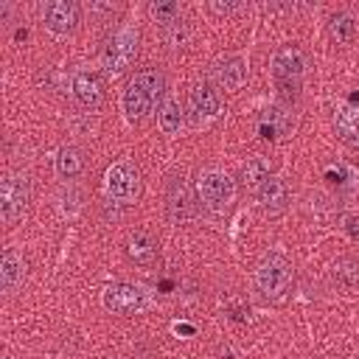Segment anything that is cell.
Segmentation results:
<instances>
[{
    "instance_id": "6da1fadb",
    "label": "cell",
    "mask_w": 359,
    "mask_h": 359,
    "mask_svg": "<svg viewBox=\"0 0 359 359\" xmlns=\"http://www.w3.org/2000/svg\"><path fill=\"white\" fill-rule=\"evenodd\" d=\"M165 95V76L160 67L146 65L140 70H135L121 93V109L129 121H143L149 118Z\"/></svg>"
},
{
    "instance_id": "7a4b0ae2",
    "label": "cell",
    "mask_w": 359,
    "mask_h": 359,
    "mask_svg": "<svg viewBox=\"0 0 359 359\" xmlns=\"http://www.w3.org/2000/svg\"><path fill=\"white\" fill-rule=\"evenodd\" d=\"M272 81H275V90H278V98L292 107L297 98H300V87H303V76H306V67H309V59L303 53L300 45L289 42V45H280L275 53H272Z\"/></svg>"
},
{
    "instance_id": "3957f363",
    "label": "cell",
    "mask_w": 359,
    "mask_h": 359,
    "mask_svg": "<svg viewBox=\"0 0 359 359\" xmlns=\"http://www.w3.org/2000/svg\"><path fill=\"white\" fill-rule=\"evenodd\" d=\"M140 53V31L137 25H118L104 48H101V73L107 79H121L132 70L135 59Z\"/></svg>"
},
{
    "instance_id": "277c9868",
    "label": "cell",
    "mask_w": 359,
    "mask_h": 359,
    "mask_svg": "<svg viewBox=\"0 0 359 359\" xmlns=\"http://www.w3.org/2000/svg\"><path fill=\"white\" fill-rule=\"evenodd\" d=\"M34 185L25 171H6L0 180V219L6 227H14L31 208Z\"/></svg>"
},
{
    "instance_id": "5b68a950",
    "label": "cell",
    "mask_w": 359,
    "mask_h": 359,
    "mask_svg": "<svg viewBox=\"0 0 359 359\" xmlns=\"http://www.w3.org/2000/svg\"><path fill=\"white\" fill-rule=\"evenodd\" d=\"M140 191H143V177H140V168L132 163V160H115L107 165L104 171V194L112 205H135L140 199Z\"/></svg>"
},
{
    "instance_id": "8992f818",
    "label": "cell",
    "mask_w": 359,
    "mask_h": 359,
    "mask_svg": "<svg viewBox=\"0 0 359 359\" xmlns=\"http://www.w3.org/2000/svg\"><path fill=\"white\" fill-rule=\"evenodd\" d=\"M292 283H294V269L283 255L269 252L258 261V266H255V292L264 300L275 303V300L286 297Z\"/></svg>"
},
{
    "instance_id": "52a82bcc",
    "label": "cell",
    "mask_w": 359,
    "mask_h": 359,
    "mask_svg": "<svg viewBox=\"0 0 359 359\" xmlns=\"http://www.w3.org/2000/svg\"><path fill=\"white\" fill-rule=\"evenodd\" d=\"M196 199L210 213H227L236 199V182L222 168H202L196 174Z\"/></svg>"
},
{
    "instance_id": "ba28073f",
    "label": "cell",
    "mask_w": 359,
    "mask_h": 359,
    "mask_svg": "<svg viewBox=\"0 0 359 359\" xmlns=\"http://www.w3.org/2000/svg\"><path fill=\"white\" fill-rule=\"evenodd\" d=\"M165 213L174 224H185L191 219H196L199 213V199L191 191V182L185 177H168L165 182Z\"/></svg>"
},
{
    "instance_id": "9c48e42d",
    "label": "cell",
    "mask_w": 359,
    "mask_h": 359,
    "mask_svg": "<svg viewBox=\"0 0 359 359\" xmlns=\"http://www.w3.org/2000/svg\"><path fill=\"white\" fill-rule=\"evenodd\" d=\"M101 303L112 314H140L146 309V292L137 283L115 280V283H107L104 286Z\"/></svg>"
},
{
    "instance_id": "30bf717a",
    "label": "cell",
    "mask_w": 359,
    "mask_h": 359,
    "mask_svg": "<svg viewBox=\"0 0 359 359\" xmlns=\"http://www.w3.org/2000/svg\"><path fill=\"white\" fill-rule=\"evenodd\" d=\"M222 115V95L213 84L208 81H196L188 90V118L196 126H205L210 121H216Z\"/></svg>"
},
{
    "instance_id": "8fae6325",
    "label": "cell",
    "mask_w": 359,
    "mask_h": 359,
    "mask_svg": "<svg viewBox=\"0 0 359 359\" xmlns=\"http://www.w3.org/2000/svg\"><path fill=\"white\" fill-rule=\"evenodd\" d=\"M79 6L73 0H50L42 6V25L53 34V36H67L79 28Z\"/></svg>"
},
{
    "instance_id": "7c38bea8",
    "label": "cell",
    "mask_w": 359,
    "mask_h": 359,
    "mask_svg": "<svg viewBox=\"0 0 359 359\" xmlns=\"http://www.w3.org/2000/svg\"><path fill=\"white\" fill-rule=\"evenodd\" d=\"M334 132H337V137H339L345 146H351V149L359 151V87H356L345 101L337 104V112H334Z\"/></svg>"
},
{
    "instance_id": "4fadbf2b",
    "label": "cell",
    "mask_w": 359,
    "mask_h": 359,
    "mask_svg": "<svg viewBox=\"0 0 359 359\" xmlns=\"http://www.w3.org/2000/svg\"><path fill=\"white\" fill-rule=\"evenodd\" d=\"M210 81L216 90H224V93H236L244 87L247 81V62L236 53H227V56H219L213 65H210Z\"/></svg>"
},
{
    "instance_id": "5bb4252c",
    "label": "cell",
    "mask_w": 359,
    "mask_h": 359,
    "mask_svg": "<svg viewBox=\"0 0 359 359\" xmlns=\"http://www.w3.org/2000/svg\"><path fill=\"white\" fill-rule=\"evenodd\" d=\"M70 93L84 109H98L107 98V84L104 76L95 70H76L70 79Z\"/></svg>"
},
{
    "instance_id": "9a60e30c",
    "label": "cell",
    "mask_w": 359,
    "mask_h": 359,
    "mask_svg": "<svg viewBox=\"0 0 359 359\" xmlns=\"http://www.w3.org/2000/svg\"><path fill=\"white\" fill-rule=\"evenodd\" d=\"M252 196H255L258 208H261L266 216H278V213H283V210L289 208V199H292L286 182H283L278 174H269V177L252 191Z\"/></svg>"
},
{
    "instance_id": "2e32d148",
    "label": "cell",
    "mask_w": 359,
    "mask_h": 359,
    "mask_svg": "<svg viewBox=\"0 0 359 359\" xmlns=\"http://www.w3.org/2000/svg\"><path fill=\"white\" fill-rule=\"evenodd\" d=\"M28 278V261L20 250L8 247L0 258V292L3 294H14Z\"/></svg>"
},
{
    "instance_id": "e0dca14e",
    "label": "cell",
    "mask_w": 359,
    "mask_h": 359,
    "mask_svg": "<svg viewBox=\"0 0 359 359\" xmlns=\"http://www.w3.org/2000/svg\"><path fill=\"white\" fill-rule=\"evenodd\" d=\"M126 258L137 266H151L157 258H160V244L151 233L146 230H135L129 238H126Z\"/></svg>"
},
{
    "instance_id": "ac0fdd59",
    "label": "cell",
    "mask_w": 359,
    "mask_h": 359,
    "mask_svg": "<svg viewBox=\"0 0 359 359\" xmlns=\"http://www.w3.org/2000/svg\"><path fill=\"white\" fill-rule=\"evenodd\" d=\"M185 109L180 107L177 98H163V104L157 107V126L163 135H180L185 126Z\"/></svg>"
},
{
    "instance_id": "d6986e66",
    "label": "cell",
    "mask_w": 359,
    "mask_h": 359,
    "mask_svg": "<svg viewBox=\"0 0 359 359\" xmlns=\"http://www.w3.org/2000/svg\"><path fill=\"white\" fill-rule=\"evenodd\" d=\"M292 132V107H272L266 109L264 121H261V135L269 140V137H283Z\"/></svg>"
},
{
    "instance_id": "ffe728a7",
    "label": "cell",
    "mask_w": 359,
    "mask_h": 359,
    "mask_svg": "<svg viewBox=\"0 0 359 359\" xmlns=\"http://www.w3.org/2000/svg\"><path fill=\"white\" fill-rule=\"evenodd\" d=\"M53 165H56V174H59L62 180H76V177L84 171V154H81L79 146H62V149L56 151Z\"/></svg>"
},
{
    "instance_id": "44dd1931",
    "label": "cell",
    "mask_w": 359,
    "mask_h": 359,
    "mask_svg": "<svg viewBox=\"0 0 359 359\" xmlns=\"http://www.w3.org/2000/svg\"><path fill=\"white\" fill-rule=\"evenodd\" d=\"M328 36L337 45H351L356 36V20L351 11H334L328 17Z\"/></svg>"
},
{
    "instance_id": "7402d4cb",
    "label": "cell",
    "mask_w": 359,
    "mask_h": 359,
    "mask_svg": "<svg viewBox=\"0 0 359 359\" xmlns=\"http://www.w3.org/2000/svg\"><path fill=\"white\" fill-rule=\"evenodd\" d=\"M269 174H272V163H269L264 154H255V157H250V160L244 163V168H241V185L252 194Z\"/></svg>"
},
{
    "instance_id": "603a6c76",
    "label": "cell",
    "mask_w": 359,
    "mask_h": 359,
    "mask_svg": "<svg viewBox=\"0 0 359 359\" xmlns=\"http://www.w3.org/2000/svg\"><path fill=\"white\" fill-rule=\"evenodd\" d=\"M149 14L160 28H168V25L180 22V3H174V0H151L149 3Z\"/></svg>"
},
{
    "instance_id": "cb8c5ba5",
    "label": "cell",
    "mask_w": 359,
    "mask_h": 359,
    "mask_svg": "<svg viewBox=\"0 0 359 359\" xmlns=\"http://www.w3.org/2000/svg\"><path fill=\"white\" fill-rule=\"evenodd\" d=\"M163 39H165V45H168L171 50L185 48V42H188V28H185V22L180 20V22H174V25L163 28Z\"/></svg>"
},
{
    "instance_id": "d4e9b609",
    "label": "cell",
    "mask_w": 359,
    "mask_h": 359,
    "mask_svg": "<svg viewBox=\"0 0 359 359\" xmlns=\"http://www.w3.org/2000/svg\"><path fill=\"white\" fill-rule=\"evenodd\" d=\"M241 8V3H208V11H213V14H233V11H238Z\"/></svg>"
},
{
    "instance_id": "484cf974",
    "label": "cell",
    "mask_w": 359,
    "mask_h": 359,
    "mask_svg": "<svg viewBox=\"0 0 359 359\" xmlns=\"http://www.w3.org/2000/svg\"><path fill=\"white\" fill-rule=\"evenodd\" d=\"M348 230H351V236H353V238H359V219H356V216H351V219H348Z\"/></svg>"
}]
</instances>
